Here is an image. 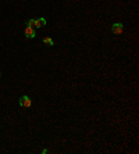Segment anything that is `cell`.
I'll return each mask as SVG.
<instances>
[{"mask_svg": "<svg viewBox=\"0 0 139 154\" xmlns=\"http://www.w3.org/2000/svg\"><path fill=\"white\" fill-rule=\"evenodd\" d=\"M20 106L24 108H29L32 106V100L29 96H27V94H24V96H21L20 97Z\"/></svg>", "mask_w": 139, "mask_h": 154, "instance_id": "1", "label": "cell"}, {"mask_svg": "<svg viewBox=\"0 0 139 154\" xmlns=\"http://www.w3.org/2000/svg\"><path fill=\"white\" fill-rule=\"evenodd\" d=\"M27 25H28V26H32V28H33V26H35V20H33V18H32V20H29Z\"/></svg>", "mask_w": 139, "mask_h": 154, "instance_id": "6", "label": "cell"}, {"mask_svg": "<svg viewBox=\"0 0 139 154\" xmlns=\"http://www.w3.org/2000/svg\"><path fill=\"white\" fill-rule=\"evenodd\" d=\"M25 36L28 39H33L36 36V32H35V29H33L32 26H28V25H27V28H25Z\"/></svg>", "mask_w": 139, "mask_h": 154, "instance_id": "3", "label": "cell"}, {"mask_svg": "<svg viewBox=\"0 0 139 154\" xmlns=\"http://www.w3.org/2000/svg\"><path fill=\"white\" fill-rule=\"evenodd\" d=\"M0 75H1V74H0Z\"/></svg>", "mask_w": 139, "mask_h": 154, "instance_id": "7", "label": "cell"}, {"mask_svg": "<svg viewBox=\"0 0 139 154\" xmlns=\"http://www.w3.org/2000/svg\"><path fill=\"white\" fill-rule=\"evenodd\" d=\"M123 31H124V25L121 22L113 24V26H111V32H113L114 35H121Z\"/></svg>", "mask_w": 139, "mask_h": 154, "instance_id": "2", "label": "cell"}, {"mask_svg": "<svg viewBox=\"0 0 139 154\" xmlns=\"http://www.w3.org/2000/svg\"><path fill=\"white\" fill-rule=\"evenodd\" d=\"M42 42H43L45 45H47V46H54V42H53V39H52V38H49V36H45Z\"/></svg>", "mask_w": 139, "mask_h": 154, "instance_id": "5", "label": "cell"}, {"mask_svg": "<svg viewBox=\"0 0 139 154\" xmlns=\"http://www.w3.org/2000/svg\"><path fill=\"white\" fill-rule=\"evenodd\" d=\"M47 22L45 18H38V20H35V26H33V28H42V26H45Z\"/></svg>", "mask_w": 139, "mask_h": 154, "instance_id": "4", "label": "cell"}]
</instances>
